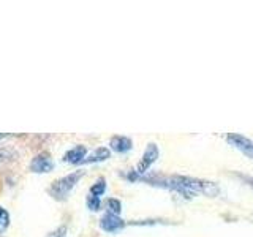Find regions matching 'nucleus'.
I'll list each match as a JSON object with an SVG mask.
<instances>
[{
	"mask_svg": "<svg viewBox=\"0 0 253 237\" xmlns=\"http://www.w3.org/2000/svg\"><path fill=\"white\" fill-rule=\"evenodd\" d=\"M84 171H75V172H70L67 176L59 177L57 180H54L52 184L47 188V193L55 201H67L68 195L71 193V190L76 187V184L79 180L84 177Z\"/></svg>",
	"mask_w": 253,
	"mask_h": 237,
	"instance_id": "f257e3e1",
	"label": "nucleus"
},
{
	"mask_svg": "<svg viewBox=\"0 0 253 237\" xmlns=\"http://www.w3.org/2000/svg\"><path fill=\"white\" fill-rule=\"evenodd\" d=\"M55 164H54V160L49 152H38L34 158H32V161L29 164V169L34 172V174H49L51 171H54Z\"/></svg>",
	"mask_w": 253,
	"mask_h": 237,
	"instance_id": "f03ea898",
	"label": "nucleus"
},
{
	"mask_svg": "<svg viewBox=\"0 0 253 237\" xmlns=\"http://www.w3.org/2000/svg\"><path fill=\"white\" fill-rule=\"evenodd\" d=\"M158 147L157 144H154V142H150V144H147L146 150H144V154H142L141 157V160L138 163V168H136V172L138 174H146L149 169H150V166H152L155 161H157V158H158Z\"/></svg>",
	"mask_w": 253,
	"mask_h": 237,
	"instance_id": "7ed1b4c3",
	"label": "nucleus"
},
{
	"mask_svg": "<svg viewBox=\"0 0 253 237\" xmlns=\"http://www.w3.org/2000/svg\"><path fill=\"white\" fill-rule=\"evenodd\" d=\"M125 226V221L119 217V215H113V213H105L100 220V228L106 233H117Z\"/></svg>",
	"mask_w": 253,
	"mask_h": 237,
	"instance_id": "20e7f679",
	"label": "nucleus"
},
{
	"mask_svg": "<svg viewBox=\"0 0 253 237\" xmlns=\"http://www.w3.org/2000/svg\"><path fill=\"white\" fill-rule=\"evenodd\" d=\"M85 157H87V147L83 144H78L75 147L68 149L67 152L63 154V161L68 164H81Z\"/></svg>",
	"mask_w": 253,
	"mask_h": 237,
	"instance_id": "39448f33",
	"label": "nucleus"
},
{
	"mask_svg": "<svg viewBox=\"0 0 253 237\" xmlns=\"http://www.w3.org/2000/svg\"><path fill=\"white\" fill-rule=\"evenodd\" d=\"M228 142L231 146H234L236 149L242 150V152L253 155V141H250L249 138L241 136V134H236V133H231V134H228Z\"/></svg>",
	"mask_w": 253,
	"mask_h": 237,
	"instance_id": "423d86ee",
	"label": "nucleus"
},
{
	"mask_svg": "<svg viewBox=\"0 0 253 237\" xmlns=\"http://www.w3.org/2000/svg\"><path fill=\"white\" fill-rule=\"evenodd\" d=\"M131 147H133V141L126 136H113L109 141V149L119 154L128 152V150H131Z\"/></svg>",
	"mask_w": 253,
	"mask_h": 237,
	"instance_id": "0eeeda50",
	"label": "nucleus"
},
{
	"mask_svg": "<svg viewBox=\"0 0 253 237\" xmlns=\"http://www.w3.org/2000/svg\"><path fill=\"white\" fill-rule=\"evenodd\" d=\"M111 157V150L108 147H98L95 149L92 154L87 155L81 164H90V163H101V161H106L108 158Z\"/></svg>",
	"mask_w": 253,
	"mask_h": 237,
	"instance_id": "6e6552de",
	"label": "nucleus"
},
{
	"mask_svg": "<svg viewBox=\"0 0 253 237\" xmlns=\"http://www.w3.org/2000/svg\"><path fill=\"white\" fill-rule=\"evenodd\" d=\"M105 192H106V180L103 179V177H100V179L90 187V195L100 198V196L105 195Z\"/></svg>",
	"mask_w": 253,
	"mask_h": 237,
	"instance_id": "1a4fd4ad",
	"label": "nucleus"
},
{
	"mask_svg": "<svg viewBox=\"0 0 253 237\" xmlns=\"http://www.w3.org/2000/svg\"><path fill=\"white\" fill-rule=\"evenodd\" d=\"M106 209H108V213L119 215V213L122 212V204L119 199H116V198H109V199L106 201Z\"/></svg>",
	"mask_w": 253,
	"mask_h": 237,
	"instance_id": "9d476101",
	"label": "nucleus"
},
{
	"mask_svg": "<svg viewBox=\"0 0 253 237\" xmlns=\"http://www.w3.org/2000/svg\"><path fill=\"white\" fill-rule=\"evenodd\" d=\"M10 213H8V210L3 207V205H0V233H5L8 226H10Z\"/></svg>",
	"mask_w": 253,
	"mask_h": 237,
	"instance_id": "9b49d317",
	"label": "nucleus"
},
{
	"mask_svg": "<svg viewBox=\"0 0 253 237\" xmlns=\"http://www.w3.org/2000/svg\"><path fill=\"white\" fill-rule=\"evenodd\" d=\"M87 207H89L92 212H97V210H100V207H101V201H100V198L98 196H93V195H89L87 196Z\"/></svg>",
	"mask_w": 253,
	"mask_h": 237,
	"instance_id": "f8f14e48",
	"label": "nucleus"
},
{
	"mask_svg": "<svg viewBox=\"0 0 253 237\" xmlns=\"http://www.w3.org/2000/svg\"><path fill=\"white\" fill-rule=\"evenodd\" d=\"M67 231H68L67 226H65V225H62V226H59V228H55L54 231H51L46 237H67Z\"/></svg>",
	"mask_w": 253,
	"mask_h": 237,
	"instance_id": "ddd939ff",
	"label": "nucleus"
},
{
	"mask_svg": "<svg viewBox=\"0 0 253 237\" xmlns=\"http://www.w3.org/2000/svg\"><path fill=\"white\" fill-rule=\"evenodd\" d=\"M250 185L253 187V179H250Z\"/></svg>",
	"mask_w": 253,
	"mask_h": 237,
	"instance_id": "4468645a",
	"label": "nucleus"
}]
</instances>
